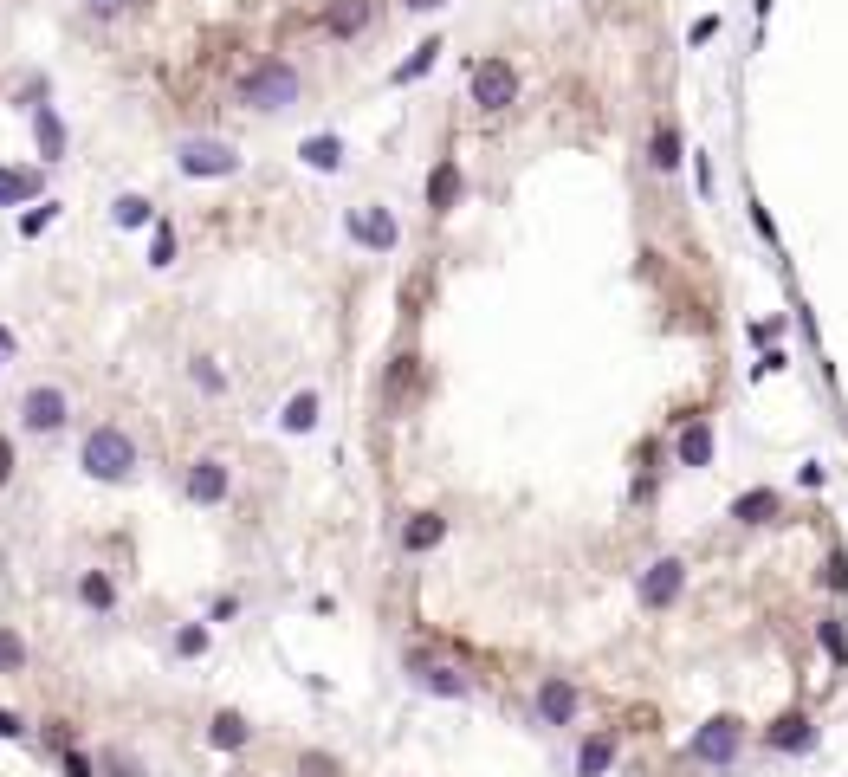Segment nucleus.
Masks as SVG:
<instances>
[{
    "mask_svg": "<svg viewBox=\"0 0 848 777\" xmlns=\"http://www.w3.org/2000/svg\"><path fill=\"white\" fill-rule=\"evenodd\" d=\"M7 350H13V337H7V331H0V357H7Z\"/></svg>",
    "mask_w": 848,
    "mask_h": 777,
    "instance_id": "c03bdc74",
    "label": "nucleus"
},
{
    "mask_svg": "<svg viewBox=\"0 0 848 777\" xmlns=\"http://www.w3.org/2000/svg\"><path fill=\"white\" fill-rule=\"evenodd\" d=\"M751 7H758V20H764V13H771V0H751Z\"/></svg>",
    "mask_w": 848,
    "mask_h": 777,
    "instance_id": "37998d69",
    "label": "nucleus"
},
{
    "mask_svg": "<svg viewBox=\"0 0 848 777\" xmlns=\"http://www.w3.org/2000/svg\"><path fill=\"white\" fill-rule=\"evenodd\" d=\"M7 480H13V441L0 434V486H7Z\"/></svg>",
    "mask_w": 848,
    "mask_h": 777,
    "instance_id": "58836bf2",
    "label": "nucleus"
},
{
    "mask_svg": "<svg viewBox=\"0 0 848 777\" xmlns=\"http://www.w3.org/2000/svg\"><path fill=\"white\" fill-rule=\"evenodd\" d=\"M85 7L98 13V20H111V13H123V7H130V0H85Z\"/></svg>",
    "mask_w": 848,
    "mask_h": 777,
    "instance_id": "ea45409f",
    "label": "nucleus"
},
{
    "mask_svg": "<svg viewBox=\"0 0 848 777\" xmlns=\"http://www.w3.org/2000/svg\"><path fill=\"white\" fill-rule=\"evenodd\" d=\"M713 33H719V13H706V20H693V33H687V39H693V46H706Z\"/></svg>",
    "mask_w": 848,
    "mask_h": 777,
    "instance_id": "4c0bfd02",
    "label": "nucleus"
},
{
    "mask_svg": "<svg viewBox=\"0 0 848 777\" xmlns=\"http://www.w3.org/2000/svg\"><path fill=\"white\" fill-rule=\"evenodd\" d=\"M577 706H583V693L570 687L564 674H551V680L538 687V719H544V726H570V719H577Z\"/></svg>",
    "mask_w": 848,
    "mask_h": 777,
    "instance_id": "9b49d317",
    "label": "nucleus"
},
{
    "mask_svg": "<svg viewBox=\"0 0 848 777\" xmlns=\"http://www.w3.org/2000/svg\"><path fill=\"white\" fill-rule=\"evenodd\" d=\"M98 765H104V771H111V777H149V771H143V765H136V758H130V752H104V758H98Z\"/></svg>",
    "mask_w": 848,
    "mask_h": 777,
    "instance_id": "72a5a7b5",
    "label": "nucleus"
},
{
    "mask_svg": "<svg viewBox=\"0 0 848 777\" xmlns=\"http://www.w3.org/2000/svg\"><path fill=\"white\" fill-rule=\"evenodd\" d=\"M175 654H182V661H195V654H208V629H201V622H188V629H175Z\"/></svg>",
    "mask_w": 848,
    "mask_h": 777,
    "instance_id": "c85d7f7f",
    "label": "nucleus"
},
{
    "mask_svg": "<svg viewBox=\"0 0 848 777\" xmlns=\"http://www.w3.org/2000/svg\"><path fill=\"white\" fill-rule=\"evenodd\" d=\"M59 771H65V777H98V765H91L85 752H72V745L59 752Z\"/></svg>",
    "mask_w": 848,
    "mask_h": 777,
    "instance_id": "f704fd0d",
    "label": "nucleus"
},
{
    "mask_svg": "<svg viewBox=\"0 0 848 777\" xmlns=\"http://www.w3.org/2000/svg\"><path fill=\"white\" fill-rule=\"evenodd\" d=\"M609 765H615V739H609V732L583 739V752H577V777H603Z\"/></svg>",
    "mask_w": 848,
    "mask_h": 777,
    "instance_id": "5701e85b",
    "label": "nucleus"
},
{
    "mask_svg": "<svg viewBox=\"0 0 848 777\" xmlns=\"http://www.w3.org/2000/svg\"><path fill=\"white\" fill-rule=\"evenodd\" d=\"M460 195H467V175H460V162H434V175H428V208H434V214H454Z\"/></svg>",
    "mask_w": 848,
    "mask_h": 777,
    "instance_id": "4468645a",
    "label": "nucleus"
},
{
    "mask_svg": "<svg viewBox=\"0 0 848 777\" xmlns=\"http://www.w3.org/2000/svg\"><path fill=\"white\" fill-rule=\"evenodd\" d=\"M20 421L33 434H59L65 428V389H52V383H39V389H26V402H20Z\"/></svg>",
    "mask_w": 848,
    "mask_h": 777,
    "instance_id": "6e6552de",
    "label": "nucleus"
},
{
    "mask_svg": "<svg viewBox=\"0 0 848 777\" xmlns=\"http://www.w3.org/2000/svg\"><path fill=\"white\" fill-rule=\"evenodd\" d=\"M78 603H85V609H111L117 603V583L104 577V570H85V577H78Z\"/></svg>",
    "mask_w": 848,
    "mask_h": 777,
    "instance_id": "b1692460",
    "label": "nucleus"
},
{
    "mask_svg": "<svg viewBox=\"0 0 848 777\" xmlns=\"http://www.w3.org/2000/svg\"><path fill=\"white\" fill-rule=\"evenodd\" d=\"M52 221H59V201H46V208H26V214H20V234L33 240V234H46Z\"/></svg>",
    "mask_w": 848,
    "mask_h": 777,
    "instance_id": "c756f323",
    "label": "nucleus"
},
{
    "mask_svg": "<svg viewBox=\"0 0 848 777\" xmlns=\"http://www.w3.org/2000/svg\"><path fill=\"white\" fill-rule=\"evenodd\" d=\"M738 745H745V719L719 713V719H706V726L687 739V758H693V765H732Z\"/></svg>",
    "mask_w": 848,
    "mask_h": 777,
    "instance_id": "7ed1b4c3",
    "label": "nucleus"
},
{
    "mask_svg": "<svg viewBox=\"0 0 848 777\" xmlns=\"http://www.w3.org/2000/svg\"><path fill=\"white\" fill-rule=\"evenodd\" d=\"M246 739H253V726H246L240 713H214V726H208L214 752H246Z\"/></svg>",
    "mask_w": 848,
    "mask_h": 777,
    "instance_id": "412c9836",
    "label": "nucleus"
},
{
    "mask_svg": "<svg viewBox=\"0 0 848 777\" xmlns=\"http://www.w3.org/2000/svg\"><path fill=\"white\" fill-rule=\"evenodd\" d=\"M473 104H480V111H492V117L512 111V104H518V65L499 59V52L473 65Z\"/></svg>",
    "mask_w": 848,
    "mask_h": 777,
    "instance_id": "20e7f679",
    "label": "nucleus"
},
{
    "mask_svg": "<svg viewBox=\"0 0 848 777\" xmlns=\"http://www.w3.org/2000/svg\"><path fill=\"white\" fill-rule=\"evenodd\" d=\"M784 363H790L784 350H764V357H758V370H751V383H764V376H777V370H784Z\"/></svg>",
    "mask_w": 848,
    "mask_h": 777,
    "instance_id": "e433bc0d",
    "label": "nucleus"
},
{
    "mask_svg": "<svg viewBox=\"0 0 848 777\" xmlns=\"http://www.w3.org/2000/svg\"><path fill=\"white\" fill-rule=\"evenodd\" d=\"M279 428H285V434H311V428H318V395H311V389H298L292 402L279 408Z\"/></svg>",
    "mask_w": 848,
    "mask_h": 777,
    "instance_id": "4be33fe9",
    "label": "nucleus"
},
{
    "mask_svg": "<svg viewBox=\"0 0 848 777\" xmlns=\"http://www.w3.org/2000/svg\"><path fill=\"white\" fill-rule=\"evenodd\" d=\"M441 538H447V518H441V512H415V518L402 525V551H415V557L434 551Z\"/></svg>",
    "mask_w": 848,
    "mask_h": 777,
    "instance_id": "f3484780",
    "label": "nucleus"
},
{
    "mask_svg": "<svg viewBox=\"0 0 848 777\" xmlns=\"http://www.w3.org/2000/svg\"><path fill=\"white\" fill-rule=\"evenodd\" d=\"M298 156H305V169L337 175V169H344V136H305V143H298Z\"/></svg>",
    "mask_w": 848,
    "mask_h": 777,
    "instance_id": "6ab92c4d",
    "label": "nucleus"
},
{
    "mask_svg": "<svg viewBox=\"0 0 848 777\" xmlns=\"http://www.w3.org/2000/svg\"><path fill=\"white\" fill-rule=\"evenodd\" d=\"M369 26V0H331V13H324V33L331 39H357Z\"/></svg>",
    "mask_w": 848,
    "mask_h": 777,
    "instance_id": "a211bd4d",
    "label": "nucleus"
},
{
    "mask_svg": "<svg viewBox=\"0 0 848 777\" xmlns=\"http://www.w3.org/2000/svg\"><path fill=\"white\" fill-rule=\"evenodd\" d=\"M764 745L771 752H816V719L810 713H784L764 726Z\"/></svg>",
    "mask_w": 848,
    "mask_h": 777,
    "instance_id": "1a4fd4ad",
    "label": "nucleus"
},
{
    "mask_svg": "<svg viewBox=\"0 0 848 777\" xmlns=\"http://www.w3.org/2000/svg\"><path fill=\"white\" fill-rule=\"evenodd\" d=\"M33 136H39V149H46V156H59V149H65V124H59V111H52V104H39V111H33Z\"/></svg>",
    "mask_w": 848,
    "mask_h": 777,
    "instance_id": "393cba45",
    "label": "nucleus"
},
{
    "mask_svg": "<svg viewBox=\"0 0 848 777\" xmlns=\"http://www.w3.org/2000/svg\"><path fill=\"white\" fill-rule=\"evenodd\" d=\"M816 635H823V654H829V661L848 667V629H842V622H836V616H829V622H816Z\"/></svg>",
    "mask_w": 848,
    "mask_h": 777,
    "instance_id": "bb28decb",
    "label": "nucleus"
},
{
    "mask_svg": "<svg viewBox=\"0 0 848 777\" xmlns=\"http://www.w3.org/2000/svg\"><path fill=\"white\" fill-rule=\"evenodd\" d=\"M169 259H175V227L156 221V240H149V266H169Z\"/></svg>",
    "mask_w": 848,
    "mask_h": 777,
    "instance_id": "7c9ffc66",
    "label": "nucleus"
},
{
    "mask_svg": "<svg viewBox=\"0 0 848 777\" xmlns=\"http://www.w3.org/2000/svg\"><path fill=\"white\" fill-rule=\"evenodd\" d=\"M39 182L26 169H0V208H20V201H33Z\"/></svg>",
    "mask_w": 848,
    "mask_h": 777,
    "instance_id": "a878e982",
    "label": "nucleus"
},
{
    "mask_svg": "<svg viewBox=\"0 0 848 777\" xmlns=\"http://www.w3.org/2000/svg\"><path fill=\"white\" fill-rule=\"evenodd\" d=\"M823 583H829V590H848V551H836V557H829Z\"/></svg>",
    "mask_w": 848,
    "mask_h": 777,
    "instance_id": "c9c22d12",
    "label": "nucleus"
},
{
    "mask_svg": "<svg viewBox=\"0 0 848 777\" xmlns=\"http://www.w3.org/2000/svg\"><path fill=\"white\" fill-rule=\"evenodd\" d=\"M408 13H434V7H447V0H402Z\"/></svg>",
    "mask_w": 848,
    "mask_h": 777,
    "instance_id": "79ce46f5",
    "label": "nucleus"
},
{
    "mask_svg": "<svg viewBox=\"0 0 848 777\" xmlns=\"http://www.w3.org/2000/svg\"><path fill=\"white\" fill-rule=\"evenodd\" d=\"M175 162H182V175H195V182H201V175L214 182V175H234L240 169V149L221 143V136H188V143L175 149Z\"/></svg>",
    "mask_w": 848,
    "mask_h": 777,
    "instance_id": "39448f33",
    "label": "nucleus"
},
{
    "mask_svg": "<svg viewBox=\"0 0 848 777\" xmlns=\"http://www.w3.org/2000/svg\"><path fill=\"white\" fill-rule=\"evenodd\" d=\"M78 460H85V473L91 480H130L136 473V441L123 428H91L85 434V447H78Z\"/></svg>",
    "mask_w": 848,
    "mask_h": 777,
    "instance_id": "f257e3e1",
    "label": "nucleus"
},
{
    "mask_svg": "<svg viewBox=\"0 0 848 777\" xmlns=\"http://www.w3.org/2000/svg\"><path fill=\"white\" fill-rule=\"evenodd\" d=\"M674 454H680V467H713V421H706V415H693L687 428H680Z\"/></svg>",
    "mask_w": 848,
    "mask_h": 777,
    "instance_id": "2eb2a0df",
    "label": "nucleus"
},
{
    "mask_svg": "<svg viewBox=\"0 0 848 777\" xmlns=\"http://www.w3.org/2000/svg\"><path fill=\"white\" fill-rule=\"evenodd\" d=\"M680 156H687V149H680V130H674V117H661V124H654V136H648V169L674 175V169H680Z\"/></svg>",
    "mask_w": 848,
    "mask_h": 777,
    "instance_id": "dca6fc26",
    "label": "nucleus"
},
{
    "mask_svg": "<svg viewBox=\"0 0 848 777\" xmlns=\"http://www.w3.org/2000/svg\"><path fill=\"white\" fill-rule=\"evenodd\" d=\"M227 460H195V467H188V499H195V506H221L227 499Z\"/></svg>",
    "mask_w": 848,
    "mask_h": 777,
    "instance_id": "ddd939ff",
    "label": "nucleus"
},
{
    "mask_svg": "<svg viewBox=\"0 0 848 777\" xmlns=\"http://www.w3.org/2000/svg\"><path fill=\"white\" fill-rule=\"evenodd\" d=\"M13 667H26V642L13 629H0V674H13Z\"/></svg>",
    "mask_w": 848,
    "mask_h": 777,
    "instance_id": "2f4dec72",
    "label": "nucleus"
},
{
    "mask_svg": "<svg viewBox=\"0 0 848 777\" xmlns=\"http://www.w3.org/2000/svg\"><path fill=\"white\" fill-rule=\"evenodd\" d=\"M350 240H357V247H369V253H389L395 240H402V227H395V214L389 208H350Z\"/></svg>",
    "mask_w": 848,
    "mask_h": 777,
    "instance_id": "0eeeda50",
    "label": "nucleus"
},
{
    "mask_svg": "<svg viewBox=\"0 0 848 777\" xmlns=\"http://www.w3.org/2000/svg\"><path fill=\"white\" fill-rule=\"evenodd\" d=\"M188 376H195V383H201V389H208V395H221V389H227V376H221V370H214V363H208V357H195V363H188Z\"/></svg>",
    "mask_w": 848,
    "mask_h": 777,
    "instance_id": "473e14b6",
    "label": "nucleus"
},
{
    "mask_svg": "<svg viewBox=\"0 0 848 777\" xmlns=\"http://www.w3.org/2000/svg\"><path fill=\"white\" fill-rule=\"evenodd\" d=\"M732 518L738 525H777V518H784V493H777V486H751V493L732 499Z\"/></svg>",
    "mask_w": 848,
    "mask_h": 777,
    "instance_id": "f8f14e48",
    "label": "nucleus"
},
{
    "mask_svg": "<svg viewBox=\"0 0 848 777\" xmlns=\"http://www.w3.org/2000/svg\"><path fill=\"white\" fill-rule=\"evenodd\" d=\"M149 221H156V208L143 195H117V227H149Z\"/></svg>",
    "mask_w": 848,
    "mask_h": 777,
    "instance_id": "cd10ccee",
    "label": "nucleus"
},
{
    "mask_svg": "<svg viewBox=\"0 0 848 777\" xmlns=\"http://www.w3.org/2000/svg\"><path fill=\"white\" fill-rule=\"evenodd\" d=\"M20 732H26V726H20V719L7 713V706H0V739H20Z\"/></svg>",
    "mask_w": 848,
    "mask_h": 777,
    "instance_id": "a19ab883",
    "label": "nucleus"
},
{
    "mask_svg": "<svg viewBox=\"0 0 848 777\" xmlns=\"http://www.w3.org/2000/svg\"><path fill=\"white\" fill-rule=\"evenodd\" d=\"M240 104L246 111H285V104H298V72L285 59L253 65V72L240 78Z\"/></svg>",
    "mask_w": 848,
    "mask_h": 777,
    "instance_id": "f03ea898",
    "label": "nucleus"
},
{
    "mask_svg": "<svg viewBox=\"0 0 848 777\" xmlns=\"http://www.w3.org/2000/svg\"><path fill=\"white\" fill-rule=\"evenodd\" d=\"M408 674H415V687L421 693H441V700H467V674L460 667H447V661H408Z\"/></svg>",
    "mask_w": 848,
    "mask_h": 777,
    "instance_id": "9d476101",
    "label": "nucleus"
},
{
    "mask_svg": "<svg viewBox=\"0 0 848 777\" xmlns=\"http://www.w3.org/2000/svg\"><path fill=\"white\" fill-rule=\"evenodd\" d=\"M680 590H687V564H680V557H654V564L641 570V583H635L641 609H674Z\"/></svg>",
    "mask_w": 848,
    "mask_h": 777,
    "instance_id": "423d86ee",
    "label": "nucleus"
},
{
    "mask_svg": "<svg viewBox=\"0 0 848 777\" xmlns=\"http://www.w3.org/2000/svg\"><path fill=\"white\" fill-rule=\"evenodd\" d=\"M441 52H447L441 39H421V46H415V52H408V59H402V65H395V72H389V85H415V78H428Z\"/></svg>",
    "mask_w": 848,
    "mask_h": 777,
    "instance_id": "aec40b11",
    "label": "nucleus"
}]
</instances>
